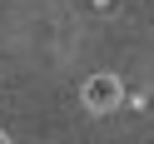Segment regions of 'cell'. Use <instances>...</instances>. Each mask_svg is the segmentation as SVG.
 I'll list each match as a JSON object with an SVG mask.
<instances>
[{"label":"cell","mask_w":154,"mask_h":144,"mask_svg":"<svg viewBox=\"0 0 154 144\" xmlns=\"http://www.w3.org/2000/svg\"><path fill=\"white\" fill-rule=\"evenodd\" d=\"M80 100H85V109H94V114H109V109H119V100H124V84H119V75H90V80L80 84Z\"/></svg>","instance_id":"obj_1"},{"label":"cell","mask_w":154,"mask_h":144,"mask_svg":"<svg viewBox=\"0 0 154 144\" xmlns=\"http://www.w3.org/2000/svg\"><path fill=\"white\" fill-rule=\"evenodd\" d=\"M94 5H100V10H109V5H114V0H94Z\"/></svg>","instance_id":"obj_2"},{"label":"cell","mask_w":154,"mask_h":144,"mask_svg":"<svg viewBox=\"0 0 154 144\" xmlns=\"http://www.w3.org/2000/svg\"><path fill=\"white\" fill-rule=\"evenodd\" d=\"M0 144H10V139H5V129H0Z\"/></svg>","instance_id":"obj_3"}]
</instances>
